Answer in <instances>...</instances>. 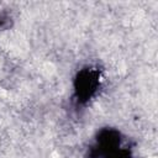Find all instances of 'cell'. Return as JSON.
Here are the masks:
<instances>
[{
    "label": "cell",
    "mask_w": 158,
    "mask_h": 158,
    "mask_svg": "<svg viewBox=\"0 0 158 158\" xmlns=\"http://www.w3.org/2000/svg\"><path fill=\"white\" fill-rule=\"evenodd\" d=\"M101 70L98 67L86 65L81 68L73 80L74 101L78 105H86L96 96L101 86Z\"/></svg>",
    "instance_id": "2"
},
{
    "label": "cell",
    "mask_w": 158,
    "mask_h": 158,
    "mask_svg": "<svg viewBox=\"0 0 158 158\" xmlns=\"http://www.w3.org/2000/svg\"><path fill=\"white\" fill-rule=\"evenodd\" d=\"M88 158H133L123 135L111 127L101 128L88 149Z\"/></svg>",
    "instance_id": "1"
}]
</instances>
